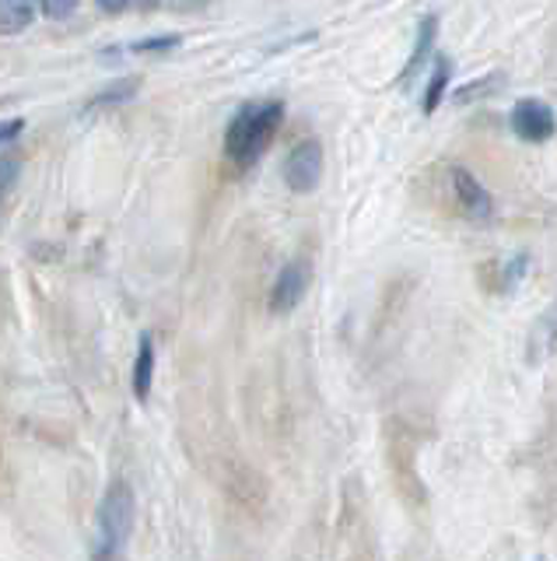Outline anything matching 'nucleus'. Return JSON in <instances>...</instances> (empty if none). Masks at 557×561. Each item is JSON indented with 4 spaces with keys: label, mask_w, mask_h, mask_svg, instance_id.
<instances>
[{
    "label": "nucleus",
    "mask_w": 557,
    "mask_h": 561,
    "mask_svg": "<svg viewBox=\"0 0 557 561\" xmlns=\"http://www.w3.org/2000/svg\"><path fill=\"white\" fill-rule=\"evenodd\" d=\"M281 123H285V102L264 99V102L242 105L235 119L229 123V134H224V154H229L239 169L253 165L256 158L270 148V140L281 130Z\"/></svg>",
    "instance_id": "nucleus-1"
},
{
    "label": "nucleus",
    "mask_w": 557,
    "mask_h": 561,
    "mask_svg": "<svg viewBox=\"0 0 557 561\" xmlns=\"http://www.w3.org/2000/svg\"><path fill=\"white\" fill-rule=\"evenodd\" d=\"M137 519V499L127 481H113L106 499L98 505V537H95V554L92 561H113L127 548Z\"/></svg>",
    "instance_id": "nucleus-2"
},
{
    "label": "nucleus",
    "mask_w": 557,
    "mask_h": 561,
    "mask_svg": "<svg viewBox=\"0 0 557 561\" xmlns=\"http://www.w3.org/2000/svg\"><path fill=\"white\" fill-rule=\"evenodd\" d=\"M285 183L291 193H312L323 180V145L320 140H299L285 158Z\"/></svg>",
    "instance_id": "nucleus-3"
},
{
    "label": "nucleus",
    "mask_w": 557,
    "mask_h": 561,
    "mask_svg": "<svg viewBox=\"0 0 557 561\" xmlns=\"http://www.w3.org/2000/svg\"><path fill=\"white\" fill-rule=\"evenodd\" d=\"M309 280H312V263L305 256L285 263L281 274H277V280H274V288H270V309L274 312H291L305 298Z\"/></svg>",
    "instance_id": "nucleus-4"
},
{
    "label": "nucleus",
    "mask_w": 557,
    "mask_h": 561,
    "mask_svg": "<svg viewBox=\"0 0 557 561\" xmlns=\"http://www.w3.org/2000/svg\"><path fill=\"white\" fill-rule=\"evenodd\" d=\"M512 130L522 140H530V145H536V140H550L554 137V110L539 99H522L512 110Z\"/></svg>",
    "instance_id": "nucleus-5"
},
{
    "label": "nucleus",
    "mask_w": 557,
    "mask_h": 561,
    "mask_svg": "<svg viewBox=\"0 0 557 561\" xmlns=\"http://www.w3.org/2000/svg\"><path fill=\"white\" fill-rule=\"evenodd\" d=\"M449 175H452V193H456L463 215L474 218V221H487V218H491V210H495L491 193L484 190V183L477 180V175L466 172L463 165H452Z\"/></svg>",
    "instance_id": "nucleus-6"
},
{
    "label": "nucleus",
    "mask_w": 557,
    "mask_h": 561,
    "mask_svg": "<svg viewBox=\"0 0 557 561\" xmlns=\"http://www.w3.org/2000/svg\"><path fill=\"white\" fill-rule=\"evenodd\" d=\"M434 32H439V22H434L431 14L421 18V25H417V39H414V53H410V60L404 67V75H399V84H407L417 70L425 67V60L431 57V46H434Z\"/></svg>",
    "instance_id": "nucleus-7"
},
{
    "label": "nucleus",
    "mask_w": 557,
    "mask_h": 561,
    "mask_svg": "<svg viewBox=\"0 0 557 561\" xmlns=\"http://www.w3.org/2000/svg\"><path fill=\"white\" fill-rule=\"evenodd\" d=\"M151 382H154V341L144 333L141 344H137V362H134V397L148 400Z\"/></svg>",
    "instance_id": "nucleus-8"
},
{
    "label": "nucleus",
    "mask_w": 557,
    "mask_h": 561,
    "mask_svg": "<svg viewBox=\"0 0 557 561\" xmlns=\"http://www.w3.org/2000/svg\"><path fill=\"white\" fill-rule=\"evenodd\" d=\"M449 81H452V64L445 60V57H439L434 60V67H431V75H428V88H425V116H431L434 110L442 105V99H445V92H449Z\"/></svg>",
    "instance_id": "nucleus-9"
},
{
    "label": "nucleus",
    "mask_w": 557,
    "mask_h": 561,
    "mask_svg": "<svg viewBox=\"0 0 557 561\" xmlns=\"http://www.w3.org/2000/svg\"><path fill=\"white\" fill-rule=\"evenodd\" d=\"M32 14H36V0H0V32L14 35L28 28Z\"/></svg>",
    "instance_id": "nucleus-10"
},
{
    "label": "nucleus",
    "mask_w": 557,
    "mask_h": 561,
    "mask_svg": "<svg viewBox=\"0 0 557 561\" xmlns=\"http://www.w3.org/2000/svg\"><path fill=\"white\" fill-rule=\"evenodd\" d=\"M137 78H124V81H116V84H109L106 92H98L92 102H84V113H95V110H109V105H124L127 99H134L137 95Z\"/></svg>",
    "instance_id": "nucleus-11"
},
{
    "label": "nucleus",
    "mask_w": 557,
    "mask_h": 561,
    "mask_svg": "<svg viewBox=\"0 0 557 561\" xmlns=\"http://www.w3.org/2000/svg\"><path fill=\"white\" fill-rule=\"evenodd\" d=\"M501 84H504V75H487V78H480V81H469V84H463L456 95L460 105H466V102H474V99H491V95H498L501 92Z\"/></svg>",
    "instance_id": "nucleus-12"
},
{
    "label": "nucleus",
    "mask_w": 557,
    "mask_h": 561,
    "mask_svg": "<svg viewBox=\"0 0 557 561\" xmlns=\"http://www.w3.org/2000/svg\"><path fill=\"white\" fill-rule=\"evenodd\" d=\"M19 172H22L19 154H0V210H4V201H8L14 180H19Z\"/></svg>",
    "instance_id": "nucleus-13"
},
{
    "label": "nucleus",
    "mask_w": 557,
    "mask_h": 561,
    "mask_svg": "<svg viewBox=\"0 0 557 561\" xmlns=\"http://www.w3.org/2000/svg\"><path fill=\"white\" fill-rule=\"evenodd\" d=\"M183 39L179 35H154V39H141V43H134L130 49L134 53H165V49H176Z\"/></svg>",
    "instance_id": "nucleus-14"
},
{
    "label": "nucleus",
    "mask_w": 557,
    "mask_h": 561,
    "mask_svg": "<svg viewBox=\"0 0 557 561\" xmlns=\"http://www.w3.org/2000/svg\"><path fill=\"white\" fill-rule=\"evenodd\" d=\"M526 263H530V260L522 256V253H519V256H512L509 263H504V267H501V291H504V288H515V285H519V277L526 274Z\"/></svg>",
    "instance_id": "nucleus-15"
},
{
    "label": "nucleus",
    "mask_w": 557,
    "mask_h": 561,
    "mask_svg": "<svg viewBox=\"0 0 557 561\" xmlns=\"http://www.w3.org/2000/svg\"><path fill=\"white\" fill-rule=\"evenodd\" d=\"M81 0H43V11L49 18H67V14H74L78 11Z\"/></svg>",
    "instance_id": "nucleus-16"
},
{
    "label": "nucleus",
    "mask_w": 557,
    "mask_h": 561,
    "mask_svg": "<svg viewBox=\"0 0 557 561\" xmlns=\"http://www.w3.org/2000/svg\"><path fill=\"white\" fill-rule=\"evenodd\" d=\"M22 127H25L22 119H8V123H0V145H4V140H11L14 134H22Z\"/></svg>",
    "instance_id": "nucleus-17"
},
{
    "label": "nucleus",
    "mask_w": 557,
    "mask_h": 561,
    "mask_svg": "<svg viewBox=\"0 0 557 561\" xmlns=\"http://www.w3.org/2000/svg\"><path fill=\"white\" fill-rule=\"evenodd\" d=\"M127 4H130V0H98V8H102V11H109V14L124 11Z\"/></svg>",
    "instance_id": "nucleus-18"
}]
</instances>
